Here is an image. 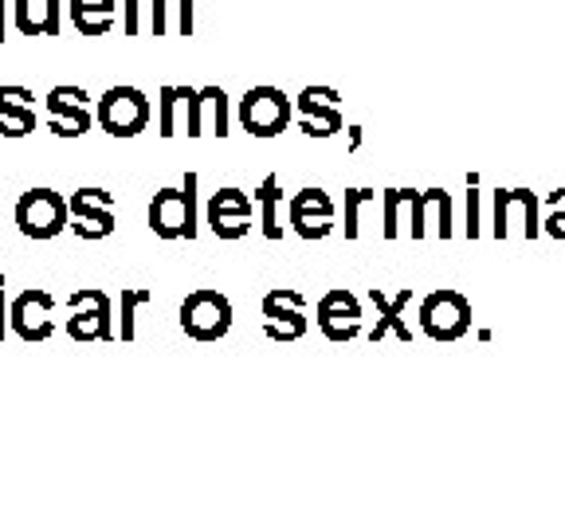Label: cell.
<instances>
[{"label": "cell", "mask_w": 565, "mask_h": 529, "mask_svg": "<svg viewBox=\"0 0 565 529\" xmlns=\"http://www.w3.org/2000/svg\"><path fill=\"white\" fill-rule=\"evenodd\" d=\"M67 208H71V236L75 239H87V244H95V239H106L115 236V196L106 193V188H75V193L67 196Z\"/></svg>", "instance_id": "obj_9"}, {"label": "cell", "mask_w": 565, "mask_h": 529, "mask_svg": "<svg viewBox=\"0 0 565 529\" xmlns=\"http://www.w3.org/2000/svg\"><path fill=\"white\" fill-rule=\"evenodd\" d=\"M9 326L20 342H47L55 334V299L47 291H24L12 299Z\"/></svg>", "instance_id": "obj_17"}, {"label": "cell", "mask_w": 565, "mask_h": 529, "mask_svg": "<svg viewBox=\"0 0 565 529\" xmlns=\"http://www.w3.org/2000/svg\"><path fill=\"white\" fill-rule=\"evenodd\" d=\"M451 193L444 188H428V193H416L413 196V212H408V236L424 239L428 231H440V239H451Z\"/></svg>", "instance_id": "obj_18"}, {"label": "cell", "mask_w": 565, "mask_h": 529, "mask_svg": "<svg viewBox=\"0 0 565 529\" xmlns=\"http://www.w3.org/2000/svg\"><path fill=\"white\" fill-rule=\"evenodd\" d=\"M95 118H98V130L110 133V138H138L150 126L153 106L146 98V90L118 83V87H110L95 102Z\"/></svg>", "instance_id": "obj_3"}, {"label": "cell", "mask_w": 565, "mask_h": 529, "mask_svg": "<svg viewBox=\"0 0 565 529\" xmlns=\"http://www.w3.org/2000/svg\"><path fill=\"white\" fill-rule=\"evenodd\" d=\"M236 118L239 130L252 133V138H279L295 118V98L282 95L279 87H247V95L236 106Z\"/></svg>", "instance_id": "obj_2"}, {"label": "cell", "mask_w": 565, "mask_h": 529, "mask_svg": "<svg viewBox=\"0 0 565 529\" xmlns=\"http://www.w3.org/2000/svg\"><path fill=\"white\" fill-rule=\"evenodd\" d=\"M519 231L522 239L542 236V204L530 188H494L491 201V236L507 239Z\"/></svg>", "instance_id": "obj_5"}, {"label": "cell", "mask_w": 565, "mask_h": 529, "mask_svg": "<svg viewBox=\"0 0 565 529\" xmlns=\"http://www.w3.org/2000/svg\"><path fill=\"white\" fill-rule=\"evenodd\" d=\"M118 317L110 310V294L98 291V287H83V291L67 294V330L71 342H110L118 337Z\"/></svg>", "instance_id": "obj_4"}, {"label": "cell", "mask_w": 565, "mask_h": 529, "mask_svg": "<svg viewBox=\"0 0 565 529\" xmlns=\"http://www.w3.org/2000/svg\"><path fill=\"white\" fill-rule=\"evenodd\" d=\"M287 228L299 239L315 244V239H327L334 231V201L322 188H299V193L287 201Z\"/></svg>", "instance_id": "obj_15"}, {"label": "cell", "mask_w": 565, "mask_h": 529, "mask_svg": "<svg viewBox=\"0 0 565 529\" xmlns=\"http://www.w3.org/2000/svg\"><path fill=\"white\" fill-rule=\"evenodd\" d=\"M315 322L327 342L345 345L362 334V302L345 287H334V291H327L315 302Z\"/></svg>", "instance_id": "obj_13"}, {"label": "cell", "mask_w": 565, "mask_h": 529, "mask_svg": "<svg viewBox=\"0 0 565 529\" xmlns=\"http://www.w3.org/2000/svg\"><path fill=\"white\" fill-rule=\"evenodd\" d=\"M71 224V208L55 188H28L17 201V228L24 239H55Z\"/></svg>", "instance_id": "obj_6"}, {"label": "cell", "mask_w": 565, "mask_h": 529, "mask_svg": "<svg viewBox=\"0 0 565 529\" xmlns=\"http://www.w3.org/2000/svg\"><path fill=\"white\" fill-rule=\"evenodd\" d=\"M204 224L216 239H244L252 231V196L244 188H216L204 208Z\"/></svg>", "instance_id": "obj_16"}, {"label": "cell", "mask_w": 565, "mask_h": 529, "mask_svg": "<svg viewBox=\"0 0 565 529\" xmlns=\"http://www.w3.org/2000/svg\"><path fill=\"white\" fill-rule=\"evenodd\" d=\"M420 330L433 342H459L471 330V302L468 294L440 287L420 302Z\"/></svg>", "instance_id": "obj_8"}, {"label": "cell", "mask_w": 565, "mask_h": 529, "mask_svg": "<svg viewBox=\"0 0 565 529\" xmlns=\"http://www.w3.org/2000/svg\"><path fill=\"white\" fill-rule=\"evenodd\" d=\"M370 302L377 310V326L370 330V342H385V337H397V342H413V330H408L405 314H408V302H413V291L401 287L397 294H385L381 287H370Z\"/></svg>", "instance_id": "obj_19"}, {"label": "cell", "mask_w": 565, "mask_h": 529, "mask_svg": "<svg viewBox=\"0 0 565 529\" xmlns=\"http://www.w3.org/2000/svg\"><path fill=\"white\" fill-rule=\"evenodd\" d=\"M35 130V110H32V90L28 87H0V138L20 141Z\"/></svg>", "instance_id": "obj_20"}, {"label": "cell", "mask_w": 565, "mask_h": 529, "mask_svg": "<svg viewBox=\"0 0 565 529\" xmlns=\"http://www.w3.org/2000/svg\"><path fill=\"white\" fill-rule=\"evenodd\" d=\"M259 310H264V334L271 337V342H299L310 326L307 299H302V291H295V287H275V291H267Z\"/></svg>", "instance_id": "obj_12"}, {"label": "cell", "mask_w": 565, "mask_h": 529, "mask_svg": "<svg viewBox=\"0 0 565 529\" xmlns=\"http://www.w3.org/2000/svg\"><path fill=\"white\" fill-rule=\"evenodd\" d=\"M0 47H4V32H0Z\"/></svg>", "instance_id": "obj_35"}, {"label": "cell", "mask_w": 565, "mask_h": 529, "mask_svg": "<svg viewBox=\"0 0 565 529\" xmlns=\"http://www.w3.org/2000/svg\"><path fill=\"white\" fill-rule=\"evenodd\" d=\"M20 35H63V0H12Z\"/></svg>", "instance_id": "obj_21"}, {"label": "cell", "mask_w": 565, "mask_h": 529, "mask_svg": "<svg viewBox=\"0 0 565 529\" xmlns=\"http://www.w3.org/2000/svg\"><path fill=\"white\" fill-rule=\"evenodd\" d=\"M158 133L161 138H177V133L201 138V90L166 83L158 90Z\"/></svg>", "instance_id": "obj_14"}, {"label": "cell", "mask_w": 565, "mask_h": 529, "mask_svg": "<svg viewBox=\"0 0 565 529\" xmlns=\"http://www.w3.org/2000/svg\"><path fill=\"white\" fill-rule=\"evenodd\" d=\"M413 188H385L381 193V236L401 239V216L413 212Z\"/></svg>", "instance_id": "obj_27"}, {"label": "cell", "mask_w": 565, "mask_h": 529, "mask_svg": "<svg viewBox=\"0 0 565 529\" xmlns=\"http://www.w3.org/2000/svg\"><path fill=\"white\" fill-rule=\"evenodd\" d=\"M166 17H169V32L177 35H193V0H166Z\"/></svg>", "instance_id": "obj_30"}, {"label": "cell", "mask_w": 565, "mask_h": 529, "mask_svg": "<svg viewBox=\"0 0 565 529\" xmlns=\"http://www.w3.org/2000/svg\"><path fill=\"white\" fill-rule=\"evenodd\" d=\"M126 35H166L169 17H166V0H126Z\"/></svg>", "instance_id": "obj_24"}, {"label": "cell", "mask_w": 565, "mask_h": 529, "mask_svg": "<svg viewBox=\"0 0 565 529\" xmlns=\"http://www.w3.org/2000/svg\"><path fill=\"white\" fill-rule=\"evenodd\" d=\"M150 302H153L150 287H122V294H118V337L122 342L138 337V310L150 306Z\"/></svg>", "instance_id": "obj_26"}, {"label": "cell", "mask_w": 565, "mask_h": 529, "mask_svg": "<svg viewBox=\"0 0 565 529\" xmlns=\"http://www.w3.org/2000/svg\"><path fill=\"white\" fill-rule=\"evenodd\" d=\"M345 133H350V153L362 150V141H365V130H362V126H345Z\"/></svg>", "instance_id": "obj_33"}, {"label": "cell", "mask_w": 565, "mask_h": 529, "mask_svg": "<svg viewBox=\"0 0 565 529\" xmlns=\"http://www.w3.org/2000/svg\"><path fill=\"white\" fill-rule=\"evenodd\" d=\"M468 239H479L483 236V220H479V176L468 173V224H463Z\"/></svg>", "instance_id": "obj_31"}, {"label": "cell", "mask_w": 565, "mask_h": 529, "mask_svg": "<svg viewBox=\"0 0 565 529\" xmlns=\"http://www.w3.org/2000/svg\"><path fill=\"white\" fill-rule=\"evenodd\" d=\"M228 118H232V106L224 87H201V130L212 133V138H228Z\"/></svg>", "instance_id": "obj_25"}, {"label": "cell", "mask_w": 565, "mask_h": 529, "mask_svg": "<svg viewBox=\"0 0 565 529\" xmlns=\"http://www.w3.org/2000/svg\"><path fill=\"white\" fill-rule=\"evenodd\" d=\"M542 236L565 239V188H554L546 196V216H542Z\"/></svg>", "instance_id": "obj_29"}, {"label": "cell", "mask_w": 565, "mask_h": 529, "mask_svg": "<svg viewBox=\"0 0 565 529\" xmlns=\"http://www.w3.org/2000/svg\"><path fill=\"white\" fill-rule=\"evenodd\" d=\"M365 204H377V193H373V188H350V193H345V239L362 236V208Z\"/></svg>", "instance_id": "obj_28"}, {"label": "cell", "mask_w": 565, "mask_h": 529, "mask_svg": "<svg viewBox=\"0 0 565 529\" xmlns=\"http://www.w3.org/2000/svg\"><path fill=\"white\" fill-rule=\"evenodd\" d=\"M44 106H47V130H52L55 138H83V133H90L98 122L87 87H75V83L52 87Z\"/></svg>", "instance_id": "obj_10"}, {"label": "cell", "mask_w": 565, "mask_h": 529, "mask_svg": "<svg viewBox=\"0 0 565 529\" xmlns=\"http://www.w3.org/2000/svg\"><path fill=\"white\" fill-rule=\"evenodd\" d=\"M67 17L79 35H106L118 20L115 0H67Z\"/></svg>", "instance_id": "obj_22"}, {"label": "cell", "mask_w": 565, "mask_h": 529, "mask_svg": "<svg viewBox=\"0 0 565 529\" xmlns=\"http://www.w3.org/2000/svg\"><path fill=\"white\" fill-rule=\"evenodd\" d=\"M196 185L201 176L185 173L181 188H158L150 201V231L158 239H196Z\"/></svg>", "instance_id": "obj_1"}, {"label": "cell", "mask_w": 565, "mask_h": 529, "mask_svg": "<svg viewBox=\"0 0 565 529\" xmlns=\"http://www.w3.org/2000/svg\"><path fill=\"white\" fill-rule=\"evenodd\" d=\"M181 330L193 342H221L232 330V302L212 287H196L185 302H181Z\"/></svg>", "instance_id": "obj_7"}, {"label": "cell", "mask_w": 565, "mask_h": 529, "mask_svg": "<svg viewBox=\"0 0 565 529\" xmlns=\"http://www.w3.org/2000/svg\"><path fill=\"white\" fill-rule=\"evenodd\" d=\"M256 204H259V220H264V239L279 244L282 239V181L275 173H267L256 188Z\"/></svg>", "instance_id": "obj_23"}, {"label": "cell", "mask_w": 565, "mask_h": 529, "mask_svg": "<svg viewBox=\"0 0 565 529\" xmlns=\"http://www.w3.org/2000/svg\"><path fill=\"white\" fill-rule=\"evenodd\" d=\"M9 306H12V302L9 299H4V274H0V342H4V337H9Z\"/></svg>", "instance_id": "obj_32"}, {"label": "cell", "mask_w": 565, "mask_h": 529, "mask_svg": "<svg viewBox=\"0 0 565 529\" xmlns=\"http://www.w3.org/2000/svg\"><path fill=\"white\" fill-rule=\"evenodd\" d=\"M295 115H299V130L307 138H334L345 130L342 95L334 87H302L295 95Z\"/></svg>", "instance_id": "obj_11"}, {"label": "cell", "mask_w": 565, "mask_h": 529, "mask_svg": "<svg viewBox=\"0 0 565 529\" xmlns=\"http://www.w3.org/2000/svg\"><path fill=\"white\" fill-rule=\"evenodd\" d=\"M4 12H9V0H0V32H4Z\"/></svg>", "instance_id": "obj_34"}]
</instances>
